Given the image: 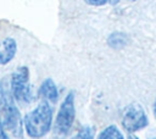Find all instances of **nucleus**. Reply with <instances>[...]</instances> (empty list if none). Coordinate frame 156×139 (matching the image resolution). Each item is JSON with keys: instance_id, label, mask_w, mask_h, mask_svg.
Wrapping results in <instances>:
<instances>
[{"instance_id": "obj_1", "label": "nucleus", "mask_w": 156, "mask_h": 139, "mask_svg": "<svg viewBox=\"0 0 156 139\" xmlns=\"http://www.w3.org/2000/svg\"><path fill=\"white\" fill-rule=\"evenodd\" d=\"M52 123V109L46 101H41L34 110L24 116L23 124L30 138H41L49 133Z\"/></svg>"}, {"instance_id": "obj_2", "label": "nucleus", "mask_w": 156, "mask_h": 139, "mask_svg": "<svg viewBox=\"0 0 156 139\" xmlns=\"http://www.w3.org/2000/svg\"><path fill=\"white\" fill-rule=\"evenodd\" d=\"M76 117V109H74V91H69L65 100L62 101L60 110L56 116L55 121V135L60 139H63L69 129L72 128V124L74 122Z\"/></svg>"}, {"instance_id": "obj_3", "label": "nucleus", "mask_w": 156, "mask_h": 139, "mask_svg": "<svg viewBox=\"0 0 156 139\" xmlns=\"http://www.w3.org/2000/svg\"><path fill=\"white\" fill-rule=\"evenodd\" d=\"M11 93L17 101L30 102L33 94L29 87V71L26 66L18 67L11 76Z\"/></svg>"}, {"instance_id": "obj_4", "label": "nucleus", "mask_w": 156, "mask_h": 139, "mask_svg": "<svg viewBox=\"0 0 156 139\" xmlns=\"http://www.w3.org/2000/svg\"><path fill=\"white\" fill-rule=\"evenodd\" d=\"M122 126L128 132H136L147 126V116L141 105L133 102L128 105L122 115Z\"/></svg>"}, {"instance_id": "obj_5", "label": "nucleus", "mask_w": 156, "mask_h": 139, "mask_svg": "<svg viewBox=\"0 0 156 139\" xmlns=\"http://www.w3.org/2000/svg\"><path fill=\"white\" fill-rule=\"evenodd\" d=\"M2 115H4V122H2L4 128L9 129L13 137L22 138L23 121L21 118V113H20L18 109L12 102H9L7 106L2 110Z\"/></svg>"}, {"instance_id": "obj_6", "label": "nucleus", "mask_w": 156, "mask_h": 139, "mask_svg": "<svg viewBox=\"0 0 156 139\" xmlns=\"http://www.w3.org/2000/svg\"><path fill=\"white\" fill-rule=\"evenodd\" d=\"M17 43L13 38L0 40V65H7L16 55Z\"/></svg>"}, {"instance_id": "obj_7", "label": "nucleus", "mask_w": 156, "mask_h": 139, "mask_svg": "<svg viewBox=\"0 0 156 139\" xmlns=\"http://www.w3.org/2000/svg\"><path fill=\"white\" fill-rule=\"evenodd\" d=\"M39 94L40 96H43L45 100H49L51 102H56L57 99H58V91H57V88H56V84L54 83L52 79L48 78L45 79L40 88H39Z\"/></svg>"}, {"instance_id": "obj_8", "label": "nucleus", "mask_w": 156, "mask_h": 139, "mask_svg": "<svg viewBox=\"0 0 156 139\" xmlns=\"http://www.w3.org/2000/svg\"><path fill=\"white\" fill-rule=\"evenodd\" d=\"M128 41V38L124 33L122 32H115L112 34H110V37L107 38V44L113 48V49H121L123 48Z\"/></svg>"}, {"instance_id": "obj_9", "label": "nucleus", "mask_w": 156, "mask_h": 139, "mask_svg": "<svg viewBox=\"0 0 156 139\" xmlns=\"http://www.w3.org/2000/svg\"><path fill=\"white\" fill-rule=\"evenodd\" d=\"M98 139H124V138L121 130L116 126H108L99 134Z\"/></svg>"}, {"instance_id": "obj_10", "label": "nucleus", "mask_w": 156, "mask_h": 139, "mask_svg": "<svg viewBox=\"0 0 156 139\" xmlns=\"http://www.w3.org/2000/svg\"><path fill=\"white\" fill-rule=\"evenodd\" d=\"M94 134H95L94 128H91V127H83L71 139H94Z\"/></svg>"}, {"instance_id": "obj_11", "label": "nucleus", "mask_w": 156, "mask_h": 139, "mask_svg": "<svg viewBox=\"0 0 156 139\" xmlns=\"http://www.w3.org/2000/svg\"><path fill=\"white\" fill-rule=\"evenodd\" d=\"M9 102H11V101L9 100L7 94L5 93V90H4V88H2V85H1V83H0V110L2 111V110L7 106Z\"/></svg>"}, {"instance_id": "obj_12", "label": "nucleus", "mask_w": 156, "mask_h": 139, "mask_svg": "<svg viewBox=\"0 0 156 139\" xmlns=\"http://www.w3.org/2000/svg\"><path fill=\"white\" fill-rule=\"evenodd\" d=\"M85 2L91 6H102L107 2V0H85Z\"/></svg>"}, {"instance_id": "obj_13", "label": "nucleus", "mask_w": 156, "mask_h": 139, "mask_svg": "<svg viewBox=\"0 0 156 139\" xmlns=\"http://www.w3.org/2000/svg\"><path fill=\"white\" fill-rule=\"evenodd\" d=\"M0 139H9V137H7L6 132H5L4 126H2V123H1V122H0Z\"/></svg>"}, {"instance_id": "obj_14", "label": "nucleus", "mask_w": 156, "mask_h": 139, "mask_svg": "<svg viewBox=\"0 0 156 139\" xmlns=\"http://www.w3.org/2000/svg\"><path fill=\"white\" fill-rule=\"evenodd\" d=\"M107 2H110L111 5H117L119 2V0H107Z\"/></svg>"}, {"instance_id": "obj_15", "label": "nucleus", "mask_w": 156, "mask_h": 139, "mask_svg": "<svg viewBox=\"0 0 156 139\" xmlns=\"http://www.w3.org/2000/svg\"><path fill=\"white\" fill-rule=\"evenodd\" d=\"M127 139H139V138H136V137H135V135H133V134H129Z\"/></svg>"}, {"instance_id": "obj_16", "label": "nucleus", "mask_w": 156, "mask_h": 139, "mask_svg": "<svg viewBox=\"0 0 156 139\" xmlns=\"http://www.w3.org/2000/svg\"><path fill=\"white\" fill-rule=\"evenodd\" d=\"M154 113H155V117H156V100H155V105H154Z\"/></svg>"}, {"instance_id": "obj_17", "label": "nucleus", "mask_w": 156, "mask_h": 139, "mask_svg": "<svg viewBox=\"0 0 156 139\" xmlns=\"http://www.w3.org/2000/svg\"><path fill=\"white\" fill-rule=\"evenodd\" d=\"M152 139H156V137H155V138H152Z\"/></svg>"}, {"instance_id": "obj_18", "label": "nucleus", "mask_w": 156, "mask_h": 139, "mask_svg": "<svg viewBox=\"0 0 156 139\" xmlns=\"http://www.w3.org/2000/svg\"><path fill=\"white\" fill-rule=\"evenodd\" d=\"M130 1H135V0H130Z\"/></svg>"}]
</instances>
